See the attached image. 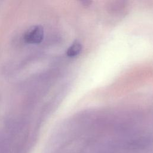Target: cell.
Segmentation results:
<instances>
[{
  "instance_id": "2",
  "label": "cell",
  "mask_w": 153,
  "mask_h": 153,
  "mask_svg": "<svg viewBox=\"0 0 153 153\" xmlns=\"http://www.w3.org/2000/svg\"><path fill=\"white\" fill-rule=\"evenodd\" d=\"M82 48V44L78 41H75L68 48L66 51V54L68 57H73L78 55Z\"/></svg>"
},
{
  "instance_id": "1",
  "label": "cell",
  "mask_w": 153,
  "mask_h": 153,
  "mask_svg": "<svg viewBox=\"0 0 153 153\" xmlns=\"http://www.w3.org/2000/svg\"><path fill=\"white\" fill-rule=\"evenodd\" d=\"M44 36V28L40 25H35L31 26L26 31L24 35V39L27 43L37 44L41 42Z\"/></svg>"
}]
</instances>
